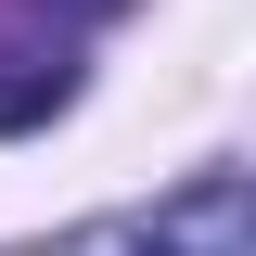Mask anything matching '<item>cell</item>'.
Masks as SVG:
<instances>
[{"label": "cell", "instance_id": "6da1fadb", "mask_svg": "<svg viewBox=\"0 0 256 256\" xmlns=\"http://www.w3.org/2000/svg\"><path fill=\"white\" fill-rule=\"evenodd\" d=\"M52 256H256V192H244V166H192L166 205L90 218V230H64Z\"/></svg>", "mask_w": 256, "mask_h": 256}, {"label": "cell", "instance_id": "7a4b0ae2", "mask_svg": "<svg viewBox=\"0 0 256 256\" xmlns=\"http://www.w3.org/2000/svg\"><path fill=\"white\" fill-rule=\"evenodd\" d=\"M64 90H77V52L64 38H0V128H38Z\"/></svg>", "mask_w": 256, "mask_h": 256}, {"label": "cell", "instance_id": "3957f363", "mask_svg": "<svg viewBox=\"0 0 256 256\" xmlns=\"http://www.w3.org/2000/svg\"><path fill=\"white\" fill-rule=\"evenodd\" d=\"M52 13H77V26H102V13H128V0H52Z\"/></svg>", "mask_w": 256, "mask_h": 256}]
</instances>
